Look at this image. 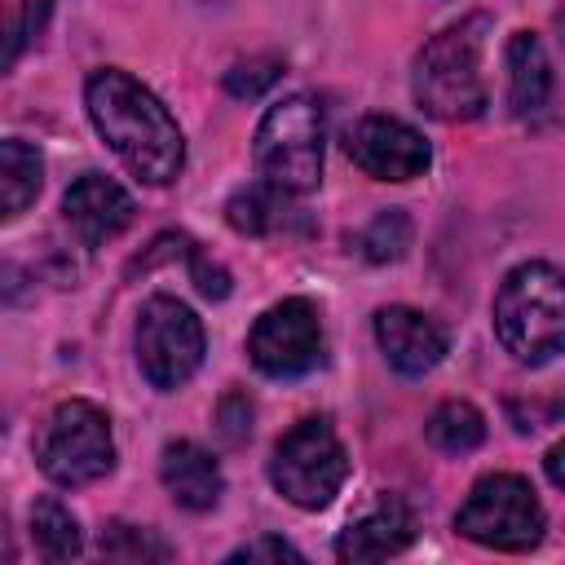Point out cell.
I'll return each mask as SVG.
<instances>
[{
    "instance_id": "cell-8",
    "label": "cell",
    "mask_w": 565,
    "mask_h": 565,
    "mask_svg": "<svg viewBox=\"0 0 565 565\" xmlns=\"http://www.w3.org/2000/svg\"><path fill=\"white\" fill-rule=\"evenodd\" d=\"M203 322L177 296H150L137 313V366L141 375L172 393L181 388L203 362Z\"/></svg>"
},
{
    "instance_id": "cell-26",
    "label": "cell",
    "mask_w": 565,
    "mask_h": 565,
    "mask_svg": "<svg viewBox=\"0 0 565 565\" xmlns=\"http://www.w3.org/2000/svg\"><path fill=\"white\" fill-rule=\"evenodd\" d=\"M190 274H194V287H199L207 300H225V296H230V274H225L216 260H207L199 247L190 252Z\"/></svg>"
},
{
    "instance_id": "cell-28",
    "label": "cell",
    "mask_w": 565,
    "mask_h": 565,
    "mask_svg": "<svg viewBox=\"0 0 565 565\" xmlns=\"http://www.w3.org/2000/svg\"><path fill=\"white\" fill-rule=\"evenodd\" d=\"M556 35H561V44H565V4L556 9Z\"/></svg>"
},
{
    "instance_id": "cell-4",
    "label": "cell",
    "mask_w": 565,
    "mask_h": 565,
    "mask_svg": "<svg viewBox=\"0 0 565 565\" xmlns=\"http://www.w3.org/2000/svg\"><path fill=\"white\" fill-rule=\"evenodd\" d=\"M322 141H327L322 106L309 93H291L274 102L256 124V141H252L256 172L291 194H309L322 181Z\"/></svg>"
},
{
    "instance_id": "cell-13",
    "label": "cell",
    "mask_w": 565,
    "mask_h": 565,
    "mask_svg": "<svg viewBox=\"0 0 565 565\" xmlns=\"http://www.w3.org/2000/svg\"><path fill=\"white\" fill-rule=\"evenodd\" d=\"M225 221L238 230V234H252V238H278V234H309L313 221L305 216V207L296 203L291 190L274 185V181H252V185H238L225 203Z\"/></svg>"
},
{
    "instance_id": "cell-19",
    "label": "cell",
    "mask_w": 565,
    "mask_h": 565,
    "mask_svg": "<svg viewBox=\"0 0 565 565\" xmlns=\"http://www.w3.org/2000/svg\"><path fill=\"white\" fill-rule=\"evenodd\" d=\"M31 539L35 547L49 556V561H71L84 552V534H79V521L71 516V508L53 494L35 499L31 508Z\"/></svg>"
},
{
    "instance_id": "cell-27",
    "label": "cell",
    "mask_w": 565,
    "mask_h": 565,
    "mask_svg": "<svg viewBox=\"0 0 565 565\" xmlns=\"http://www.w3.org/2000/svg\"><path fill=\"white\" fill-rule=\"evenodd\" d=\"M543 468H547V481H552L556 490H565V441H556V446L547 450Z\"/></svg>"
},
{
    "instance_id": "cell-24",
    "label": "cell",
    "mask_w": 565,
    "mask_h": 565,
    "mask_svg": "<svg viewBox=\"0 0 565 565\" xmlns=\"http://www.w3.org/2000/svg\"><path fill=\"white\" fill-rule=\"evenodd\" d=\"M252 397L247 393H238V388H230L221 402H216V433H221V441L225 446H243L247 437H252Z\"/></svg>"
},
{
    "instance_id": "cell-22",
    "label": "cell",
    "mask_w": 565,
    "mask_h": 565,
    "mask_svg": "<svg viewBox=\"0 0 565 565\" xmlns=\"http://www.w3.org/2000/svg\"><path fill=\"white\" fill-rule=\"evenodd\" d=\"M49 22V0H13L9 13V44H4V66L18 62V53L26 49V40H35Z\"/></svg>"
},
{
    "instance_id": "cell-12",
    "label": "cell",
    "mask_w": 565,
    "mask_h": 565,
    "mask_svg": "<svg viewBox=\"0 0 565 565\" xmlns=\"http://www.w3.org/2000/svg\"><path fill=\"white\" fill-rule=\"evenodd\" d=\"M375 340L380 353L388 358V366L397 375H428L441 358H446V327L437 318H428L424 309L411 305H388L375 313Z\"/></svg>"
},
{
    "instance_id": "cell-6",
    "label": "cell",
    "mask_w": 565,
    "mask_h": 565,
    "mask_svg": "<svg viewBox=\"0 0 565 565\" xmlns=\"http://www.w3.org/2000/svg\"><path fill=\"white\" fill-rule=\"evenodd\" d=\"M269 481L287 503H296L305 512L327 508L340 494V486L349 481V450L335 437L331 419L309 415V419L291 424L274 446Z\"/></svg>"
},
{
    "instance_id": "cell-15",
    "label": "cell",
    "mask_w": 565,
    "mask_h": 565,
    "mask_svg": "<svg viewBox=\"0 0 565 565\" xmlns=\"http://www.w3.org/2000/svg\"><path fill=\"white\" fill-rule=\"evenodd\" d=\"M159 481L172 494V503H181L185 512L216 508V499L225 490L221 463L199 441H168L163 455H159Z\"/></svg>"
},
{
    "instance_id": "cell-16",
    "label": "cell",
    "mask_w": 565,
    "mask_h": 565,
    "mask_svg": "<svg viewBox=\"0 0 565 565\" xmlns=\"http://www.w3.org/2000/svg\"><path fill=\"white\" fill-rule=\"evenodd\" d=\"M552 93V62L543 53V40L534 31H512L508 40V106L512 115L543 110Z\"/></svg>"
},
{
    "instance_id": "cell-9",
    "label": "cell",
    "mask_w": 565,
    "mask_h": 565,
    "mask_svg": "<svg viewBox=\"0 0 565 565\" xmlns=\"http://www.w3.org/2000/svg\"><path fill=\"white\" fill-rule=\"evenodd\" d=\"M247 358L269 380H296L322 362V318L313 300L287 296L269 305L247 331Z\"/></svg>"
},
{
    "instance_id": "cell-14",
    "label": "cell",
    "mask_w": 565,
    "mask_h": 565,
    "mask_svg": "<svg viewBox=\"0 0 565 565\" xmlns=\"http://www.w3.org/2000/svg\"><path fill=\"white\" fill-rule=\"evenodd\" d=\"M415 539V512L406 499L397 494H380L375 508H366L340 539H335V556L340 561H388L402 547H411Z\"/></svg>"
},
{
    "instance_id": "cell-25",
    "label": "cell",
    "mask_w": 565,
    "mask_h": 565,
    "mask_svg": "<svg viewBox=\"0 0 565 565\" xmlns=\"http://www.w3.org/2000/svg\"><path fill=\"white\" fill-rule=\"evenodd\" d=\"M225 561L238 565V561H305V556H300V547H291L287 539H278V534H260V539L234 547Z\"/></svg>"
},
{
    "instance_id": "cell-11",
    "label": "cell",
    "mask_w": 565,
    "mask_h": 565,
    "mask_svg": "<svg viewBox=\"0 0 565 565\" xmlns=\"http://www.w3.org/2000/svg\"><path fill=\"white\" fill-rule=\"evenodd\" d=\"M132 212H137L132 194H128L119 181L102 177V172L75 177L71 190H66V199H62V216H66L71 234H75L84 247H102V243H110L115 234H124V230L132 225Z\"/></svg>"
},
{
    "instance_id": "cell-3",
    "label": "cell",
    "mask_w": 565,
    "mask_h": 565,
    "mask_svg": "<svg viewBox=\"0 0 565 565\" xmlns=\"http://www.w3.org/2000/svg\"><path fill=\"white\" fill-rule=\"evenodd\" d=\"M486 31H490V18L472 13V18L437 31L419 49L411 93H415L424 115H433L441 124H463V119H477L486 110V102H490L486 79H481Z\"/></svg>"
},
{
    "instance_id": "cell-2",
    "label": "cell",
    "mask_w": 565,
    "mask_h": 565,
    "mask_svg": "<svg viewBox=\"0 0 565 565\" xmlns=\"http://www.w3.org/2000/svg\"><path fill=\"white\" fill-rule=\"evenodd\" d=\"M494 335L525 366L565 353V274L547 260L508 269L494 291Z\"/></svg>"
},
{
    "instance_id": "cell-5",
    "label": "cell",
    "mask_w": 565,
    "mask_h": 565,
    "mask_svg": "<svg viewBox=\"0 0 565 565\" xmlns=\"http://www.w3.org/2000/svg\"><path fill=\"white\" fill-rule=\"evenodd\" d=\"M35 463L53 486H93L115 468V437H110V415L97 402L71 397L49 411L40 424L35 441Z\"/></svg>"
},
{
    "instance_id": "cell-18",
    "label": "cell",
    "mask_w": 565,
    "mask_h": 565,
    "mask_svg": "<svg viewBox=\"0 0 565 565\" xmlns=\"http://www.w3.org/2000/svg\"><path fill=\"white\" fill-rule=\"evenodd\" d=\"M424 437H428L441 455H468V450H477V446L486 441V415H481L472 402L450 397V402H441V406L428 415Z\"/></svg>"
},
{
    "instance_id": "cell-17",
    "label": "cell",
    "mask_w": 565,
    "mask_h": 565,
    "mask_svg": "<svg viewBox=\"0 0 565 565\" xmlns=\"http://www.w3.org/2000/svg\"><path fill=\"white\" fill-rule=\"evenodd\" d=\"M40 177H44V159H40L35 146L18 141V137L0 141V199H4V212L0 216L4 221H18L35 203Z\"/></svg>"
},
{
    "instance_id": "cell-21",
    "label": "cell",
    "mask_w": 565,
    "mask_h": 565,
    "mask_svg": "<svg viewBox=\"0 0 565 565\" xmlns=\"http://www.w3.org/2000/svg\"><path fill=\"white\" fill-rule=\"evenodd\" d=\"M406 247H411V216H406L402 207L380 212V216L362 230V256H366V260H375V265L397 260Z\"/></svg>"
},
{
    "instance_id": "cell-10",
    "label": "cell",
    "mask_w": 565,
    "mask_h": 565,
    "mask_svg": "<svg viewBox=\"0 0 565 565\" xmlns=\"http://www.w3.org/2000/svg\"><path fill=\"white\" fill-rule=\"evenodd\" d=\"M344 150L375 181H415L433 163V150H428L424 132L411 128L406 119H393V115L358 119L344 137Z\"/></svg>"
},
{
    "instance_id": "cell-20",
    "label": "cell",
    "mask_w": 565,
    "mask_h": 565,
    "mask_svg": "<svg viewBox=\"0 0 565 565\" xmlns=\"http://www.w3.org/2000/svg\"><path fill=\"white\" fill-rule=\"evenodd\" d=\"M102 556L106 561H128V565H146V561H172V543L159 539V530L146 525H128V521H110L102 530Z\"/></svg>"
},
{
    "instance_id": "cell-1",
    "label": "cell",
    "mask_w": 565,
    "mask_h": 565,
    "mask_svg": "<svg viewBox=\"0 0 565 565\" xmlns=\"http://www.w3.org/2000/svg\"><path fill=\"white\" fill-rule=\"evenodd\" d=\"M84 106L102 141L119 154V163L146 181V185H168L177 181L185 163V141L172 119V110L128 71L106 66L93 71L84 84Z\"/></svg>"
},
{
    "instance_id": "cell-23",
    "label": "cell",
    "mask_w": 565,
    "mask_h": 565,
    "mask_svg": "<svg viewBox=\"0 0 565 565\" xmlns=\"http://www.w3.org/2000/svg\"><path fill=\"white\" fill-rule=\"evenodd\" d=\"M278 71H282L278 57H247V62L225 71V93L230 97H260L278 79Z\"/></svg>"
},
{
    "instance_id": "cell-7",
    "label": "cell",
    "mask_w": 565,
    "mask_h": 565,
    "mask_svg": "<svg viewBox=\"0 0 565 565\" xmlns=\"http://www.w3.org/2000/svg\"><path fill=\"white\" fill-rule=\"evenodd\" d=\"M455 530L494 552H530L547 530V512L534 486L516 472H486L472 481L455 512Z\"/></svg>"
}]
</instances>
